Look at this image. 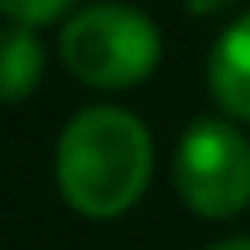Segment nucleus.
I'll return each mask as SVG.
<instances>
[{
	"label": "nucleus",
	"instance_id": "8",
	"mask_svg": "<svg viewBox=\"0 0 250 250\" xmlns=\"http://www.w3.org/2000/svg\"><path fill=\"white\" fill-rule=\"evenodd\" d=\"M227 0H190V9H195V14H213V9H223Z\"/></svg>",
	"mask_w": 250,
	"mask_h": 250
},
{
	"label": "nucleus",
	"instance_id": "7",
	"mask_svg": "<svg viewBox=\"0 0 250 250\" xmlns=\"http://www.w3.org/2000/svg\"><path fill=\"white\" fill-rule=\"evenodd\" d=\"M208 250H250V236H227V241H218Z\"/></svg>",
	"mask_w": 250,
	"mask_h": 250
},
{
	"label": "nucleus",
	"instance_id": "5",
	"mask_svg": "<svg viewBox=\"0 0 250 250\" xmlns=\"http://www.w3.org/2000/svg\"><path fill=\"white\" fill-rule=\"evenodd\" d=\"M42 79V42H37V28H19L9 23L5 33V102H23L28 93Z\"/></svg>",
	"mask_w": 250,
	"mask_h": 250
},
{
	"label": "nucleus",
	"instance_id": "4",
	"mask_svg": "<svg viewBox=\"0 0 250 250\" xmlns=\"http://www.w3.org/2000/svg\"><path fill=\"white\" fill-rule=\"evenodd\" d=\"M208 93L232 121L250 125V9L223 28L208 56Z\"/></svg>",
	"mask_w": 250,
	"mask_h": 250
},
{
	"label": "nucleus",
	"instance_id": "3",
	"mask_svg": "<svg viewBox=\"0 0 250 250\" xmlns=\"http://www.w3.org/2000/svg\"><path fill=\"white\" fill-rule=\"evenodd\" d=\"M176 195L199 218H232L250 204V139L227 121H195L171 162Z\"/></svg>",
	"mask_w": 250,
	"mask_h": 250
},
{
	"label": "nucleus",
	"instance_id": "6",
	"mask_svg": "<svg viewBox=\"0 0 250 250\" xmlns=\"http://www.w3.org/2000/svg\"><path fill=\"white\" fill-rule=\"evenodd\" d=\"M70 5L74 0H0L5 19L19 23V28H46V23H56V19L70 14Z\"/></svg>",
	"mask_w": 250,
	"mask_h": 250
},
{
	"label": "nucleus",
	"instance_id": "1",
	"mask_svg": "<svg viewBox=\"0 0 250 250\" xmlns=\"http://www.w3.org/2000/svg\"><path fill=\"white\" fill-rule=\"evenodd\" d=\"M153 181V134L125 107H83L56 139V186L83 218H121Z\"/></svg>",
	"mask_w": 250,
	"mask_h": 250
},
{
	"label": "nucleus",
	"instance_id": "2",
	"mask_svg": "<svg viewBox=\"0 0 250 250\" xmlns=\"http://www.w3.org/2000/svg\"><path fill=\"white\" fill-rule=\"evenodd\" d=\"M162 61V37L148 14L121 0H102L61 23V65L102 93L144 83Z\"/></svg>",
	"mask_w": 250,
	"mask_h": 250
}]
</instances>
